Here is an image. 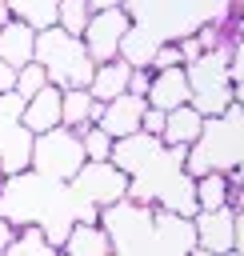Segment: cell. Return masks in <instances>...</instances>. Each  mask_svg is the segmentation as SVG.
<instances>
[{"label": "cell", "mask_w": 244, "mask_h": 256, "mask_svg": "<svg viewBox=\"0 0 244 256\" xmlns=\"http://www.w3.org/2000/svg\"><path fill=\"white\" fill-rule=\"evenodd\" d=\"M60 192H64V184L40 176L36 168L4 176L0 180V216L16 228H40L48 220V212L56 208Z\"/></svg>", "instance_id": "cell-1"}, {"label": "cell", "mask_w": 244, "mask_h": 256, "mask_svg": "<svg viewBox=\"0 0 244 256\" xmlns=\"http://www.w3.org/2000/svg\"><path fill=\"white\" fill-rule=\"evenodd\" d=\"M36 64L48 72V84H56L60 92L68 88H88L92 84V56L84 48L80 36H68L64 28H44L36 32Z\"/></svg>", "instance_id": "cell-2"}, {"label": "cell", "mask_w": 244, "mask_h": 256, "mask_svg": "<svg viewBox=\"0 0 244 256\" xmlns=\"http://www.w3.org/2000/svg\"><path fill=\"white\" fill-rule=\"evenodd\" d=\"M228 52H232V48H212V52H204L200 60L184 64L188 88H192V108H196L204 120L224 116V112L232 108L236 84H232V76H228Z\"/></svg>", "instance_id": "cell-3"}, {"label": "cell", "mask_w": 244, "mask_h": 256, "mask_svg": "<svg viewBox=\"0 0 244 256\" xmlns=\"http://www.w3.org/2000/svg\"><path fill=\"white\" fill-rule=\"evenodd\" d=\"M84 164H88V156H84L80 132H72V128H52V132L36 136V144H32V168L56 184H72V176Z\"/></svg>", "instance_id": "cell-4"}, {"label": "cell", "mask_w": 244, "mask_h": 256, "mask_svg": "<svg viewBox=\"0 0 244 256\" xmlns=\"http://www.w3.org/2000/svg\"><path fill=\"white\" fill-rule=\"evenodd\" d=\"M32 144H36V136L24 128V100L16 92L0 96V164H4V176L32 168Z\"/></svg>", "instance_id": "cell-5"}, {"label": "cell", "mask_w": 244, "mask_h": 256, "mask_svg": "<svg viewBox=\"0 0 244 256\" xmlns=\"http://www.w3.org/2000/svg\"><path fill=\"white\" fill-rule=\"evenodd\" d=\"M72 196H80L84 204H92L96 212L128 200V176L112 164V160H88L76 176H72Z\"/></svg>", "instance_id": "cell-6"}, {"label": "cell", "mask_w": 244, "mask_h": 256, "mask_svg": "<svg viewBox=\"0 0 244 256\" xmlns=\"http://www.w3.org/2000/svg\"><path fill=\"white\" fill-rule=\"evenodd\" d=\"M132 28V12L128 8H112V12H92L88 28H84V48L92 56V64H108V60H120V44Z\"/></svg>", "instance_id": "cell-7"}, {"label": "cell", "mask_w": 244, "mask_h": 256, "mask_svg": "<svg viewBox=\"0 0 244 256\" xmlns=\"http://www.w3.org/2000/svg\"><path fill=\"white\" fill-rule=\"evenodd\" d=\"M144 108L148 100L140 96H116L108 104H100V116H96V128H104L112 140H124V136H136L140 132V120H144Z\"/></svg>", "instance_id": "cell-8"}, {"label": "cell", "mask_w": 244, "mask_h": 256, "mask_svg": "<svg viewBox=\"0 0 244 256\" xmlns=\"http://www.w3.org/2000/svg\"><path fill=\"white\" fill-rule=\"evenodd\" d=\"M232 228H236V208H212V212H196L192 216L196 248H208L212 256L232 252Z\"/></svg>", "instance_id": "cell-9"}, {"label": "cell", "mask_w": 244, "mask_h": 256, "mask_svg": "<svg viewBox=\"0 0 244 256\" xmlns=\"http://www.w3.org/2000/svg\"><path fill=\"white\" fill-rule=\"evenodd\" d=\"M148 108H160V112H176L184 104H192V88H188V72L184 68H160L152 72V84H148Z\"/></svg>", "instance_id": "cell-10"}, {"label": "cell", "mask_w": 244, "mask_h": 256, "mask_svg": "<svg viewBox=\"0 0 244 256\" xmlns=\"http://www.w3.org/2000/svg\"><path fill=\"white\" fill-rule=\"evenodd\" d=\"M24 128L32 136H44L52 128H64V92L56 84H48L32 100H24Z\"/></svg>", "instance_id": "cell-11"}, {"label": "cell", "mask_w": 244, "mask_h": 256, "mask_svg": "<svg viewBox=\"0 0 244 256\" xmlns=\"http://www.w3.org/2000/svg\"><path fill=\"white\" fill-rule=\"evenodd\" d=\"M160 152H164V144H160L156 136L136 132V136H124V140H116V144H112V164L132 180V176H136V172H144Z\"/></svg>", "instance_id": "cell-12"}, {"label": "cell", "mask_w": 244, "mask_h": 256, "mask_svg": "<svg viewBox=\"0 0 244 256\" xmlns=\"http://www.w3.org/2000/svg\"><path fill=\"white\" fill-rule=\"evenodd\" d=\"M0 60L8 64V68H24V64H32L36 60V28H28V24H20V20H8L4 28H0Z\"/></svg>", "instance_id": "cell-13"}, {"label": "cell", "mask_w": 244, "mask_h": 256, "mask_svg": "<svg viewBox=\"0 0 244 256\" xmlns=\"http://www.w3.org/2000/svg\"><path fill=\"white\" fill-rule=\"evenodd\" d=\"M60 256H112V240L100 220H84V224H72L68 240L60 244Z\"/></svg>", "instance_id": "cell-14"}, {"label": "cell", "mask_w": 244, "mask_h": 256, "mask_svg": "<svg viewBox=\"0 0 244 256\" xmlns=\"http://www.w3.org/2000/svg\"><path fill=\"white\" fill-rule=\"evenodd\" d=\"M200 132H204V116H200L192 104H184V108L168 112V124H164L160 144H164V148H192V144L200 140Z\"/></svg>", "instance_id": "cell-15"}, {"label": "cell", "mask_w": 244, "mask_h": 256, "mask_svg": "<svg viewBox=\"0 0 244 256\" xmlns=\"http://www.w3.org/2000/svg\"><path fill=\"white\" fill-rule=\"evenodd\" d=\"M128 80H132V68L124 60H108V64H96L88 92H92L96 104H108V100H116V96L128 92Z\"/></svg>", "instance_id": "cell-16"}, {"label": "cell", "mask_w": 244, "mask_h": 256, "mask_svg": "<svg viewBox=\"0 0 244 256\" xmlns=\"http://www.w3.org/2000/svg\"><path fill=\"white\" fill-rule=\"evenodd\" d=\"M160 44H164V36H160V32L136 28V20H132L128 36H124V44H120V60H124L128 68H152V60H156Z\"/></svg>", "instance_id": "cell-17"}, {"label": "cell", "mask_w": 244, "mask_h": 256, "mask_svg": "<svg viewBox=\"0 0 244 256\" xmlns=\"http://www.w3.org/2000/svg\"><path fill=\"white\" fill-rule=\"evenodd\" d=\"M56 12H60V0H8V16L36 32L56 28Z\"/></svg>", "instance_id": "cell-18"}, {"label": "cell", "mask_w": 244, "mask_h": 256, "mask_svg": "<svg viewBox=\"0 0 244 256\" xmlns=\"http://www.w3.org/2000/svg\"><path fill=\"white\" fill-rule=\"evenodd\" d=\"M96 116H100V104L92 100L88 88H68L64 92V128L80 132L88 124H96Z\"/></svg>", "instance_id": "cell-19"}, {"label": "cell", "mask_w": 244, "mask_h": 256, "mask_svg": "<svg viewBox=\"0 0 244 256\" xmlns=\"http://www.w3.org/2000/svg\"><path fill=\"white\" fill-rule=\"evenodd\" d=\"M232 196V180L224 172H204L196 176V212H212V208H228Z\"/></svg>", "instance_id": "cell-20"}, {"label": "cell", "mask_w": 244, "mask_h": 256, "mask_svg": "<svg viewBox=\"0 0 244 256\" xmlns=\"http://www.w3.org/2000/svg\"><path fill=\"white\" fill-rule=\"evenodd\" d=\"M8 256H60V248L48 244V236L40 228H20L12 248H8Z\"/></svg>", "instance_id": "cell-21"}, {"label": "cell", "mask_w": 244, "mask_h": 256, "mask_svg": "<svg viewBox=\"0 0 244 256\" xmlns=\"http://www.w3.org/2000/svg\"><path fill=\"white\" fill-rule=\"evenodd\" d=\"M88 20H92V8H88V0H60L56 28H64L68 36H84Z\"/></svg>", "instance_id": "cell-22"}, {"label": "cell", "mask_w": 244, "mask_h": 256, "mask_svg": "<svg viewBox=\"0 0 244 256\" xmlns=\"http://www.w3.org/2000/svg\"><path fill=\"white\" fill-rule=\"evenodd\" d=\"M80 144H84V156L88 160H112V136L104 132V128H96V124H88V128H80Z\"/></svg>", "instance_id": "cell-23"}, {"label": "cell", "mask_w": 244, "mask_h": 256, "mask_svg": "<svg viewBox=\"0 0 244 256\" xmlns=\"http://www.w3.org/2000/svg\"><path fill=\"white\" fill-rule=\"evenodd\" d=\"M44 88H48V72H44L36 60L24 64V68L16 72V96H20V100H32V96L44 92Z\"/></svg>", "instance_id": "cell-24"}, {"label": "cell", "mask_w": 244, "mask_h": 256, "mask_svg": "<svg viewBox=\"0 0 244 256\" xmlns=\"http://www.w3.org/2000/svg\"><path fill=\"white\" fill-rule=\"evenodd\" d=\"M160 68H184V56H180V44L176 40H164L160 44V52L152 60V72H160Z\"/></svg>", "instance_id": "cell-25"}, {"label": "cell", "mask_w": 244, "mask_h": 256, "mask_svg": "<svg viewBox=\"0 0 244 256\" xmlns=\"http://www.w3.org/2000/svg\"><path fill=\"white\" fill-rule=\"evenodd\" d=\"M164 124H168V112H160V108H144V120H140V132H148V136H164Z\"/></svg>", "instance_id": "cell-26"}, {"label": "cell", "mask_w": 244, "mask_h": 256, "mask_svg": "<svg viewBox=\"0 0 244 256\" xmlns=\"http://www.w3.org/2000/svg\"><path fill=\"white\" fill-rule=\"evenodd\" d=\"M228 76H232V84H244V40H236L228 52Z\"/></svg>", "instance_id": "cell-27"}, {"label": "cell", "mask_w": 244, "mask_h": 256, "mask_svg": "<svg viewBox=\"0 0 244 256\" xmlns=\"http://www.w3.org/2000/svg\"><path fill=\"white\" fill-rule=\"evenodd\" d=\"M148 84H152V68H132V80H128V96H148Z\"/></svg>", "instance_id": "cell-28"}, {"label": "cell", "mask_w": 244, "mask_h": 256, "mask_svg": "<svg viewBox=\"0 0 244 256\" xmlns=\"http://www.w3.org/2000/svg\"><path fill=\"white\" fill-rule=\"evenodd\" d=\"M16 224H8L4 216H0V256H8V248H12V240H16Z\"/></svg>", "instance_id": "cell-29"}, {"label": "cell", "mask_w": 244, "mask_h": 256, "mask_svg": "<svg viewBox=\"0 0 244 256\" xmlns=\"http://www.w3.org/2000/svg\"><path fill=\"white\" fill-rule=\"evenodd\" d=\"M8 92H16V68H8L0 60V96H8Z\"/></svg>", "instance_id": "cell-30"}, {"label": "cell", "mask_w": 244, "mask_h": 256, "mask_svg": "<svg viewBox=\"0 0 244 256\" xmlns=\"http://www.w3.org/2000/svg\"><path fill=\"white\" fill-rule=\"evenodd\" d=\"M232 252L244 256V208H236V228H232Z\"/></svg>", "instance_id": "cell-31"}, {"label": "cell", "mask_w": 244, "mask_h": 256, "mask_svg": "<svg viewBox=\"0 0 244 256\" xmlns=\"http://www.w3.org/2000/svg\"><path fill=\"white\" fill-rule=\"evenodd\" d=\"M92 12H112V8H124V0H88Z\"/></svg>", "instance_id": "cell-32"}, {"label": "cell", "mask_w": 244, "mask_h": 256, "mask_svg": "<svg viewBox=\"0 0 244 256\" xmlns=\"http://www.w3.org/2000/svg\"><path fill=\"white\" fill-rule=\"evenodd\" d=\"M232 36H236V40H244V12L236 16V24H232Z\"/></svg>", "instance_id": "cell-33"}, {"label": "cell", "mask_w": 244, "mask_h": 256, "mask_svg": "<svg viewBox=\"0 0 244 256\" xmlns=\"http://www.w3.org/2000/svg\"><path fill=\"white\" fill-rule=\"evenodd\" d=\"M232 104L244 112V84H236V92H232Z\"/></svg>", "instance_id": "cell-34"}, {"label": "cell", "mask_w": 244, "mask_h": 256, "mask_svg": "<svg viewBox=\"0 0 244 256\" xmlns=\"http://www.w3.org/2000/svg\"><path fill=\"white\" fill-rule=\"evenodd\" d=\"M8 20H12V16H8V0H0V28H4Z\"/></svg>", "instance_id": "cell-35"}, {"label": "cell", "mask_w": 244, "mask_h": 256, "mask_svg": "<svg viewBox=\"0 0 244 256\" xmlns=\"http://www.w3.org/2000/svg\"><path fill=\"white\" fill-rule=\"evenodd\" d=\"M220 256H240V252H220Z\"/></svg>", "instance_id": "cell-36"}, {"label": "cell", "mask_w": 244, "mask_h": 256, "mask_svg": "<svg viewBox=\"0 0 244 256\" xmlns=\"http://www.w3.org/2000/svg\"><path fill=\"white\" fill-rule=\"evenodd\" d=\"M0 180H4V164H0Z\"/></svg>", "instance_id": "cell-37"}, {"label": "cell", "mask_w": 244, "mask_h": 256, "mask_svg": "<svg viewBox=\"0 0 244 256\" xmlns=\"http://www.w3.org/2000/svg\"><path fill=\"white\" fill-rule=\"evenodd\" d=\"M240 12H244V0H240Z\"/></svg>", "instance_id": "cell-38"}]
</instances>
